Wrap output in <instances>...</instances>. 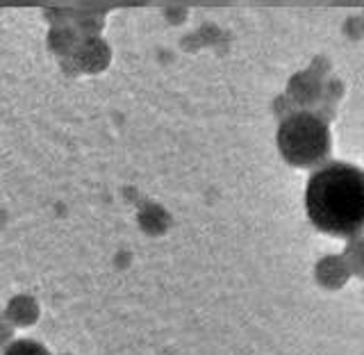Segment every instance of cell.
<instances>
[{
  "mask_svg": "<svg viewBox=\"0 0 364 355\" xmlns=\"http://www.w3.org/2000/svg\"><path fill=\"white\" fill-rule=\"evenodd\" d=\"M350 278L353 273L341 253H328L314 265V280L318 282V287L328 292H339L341 287H346Z\"/></svg>",
  "mask_w": 364,
  "mask_h": 355,
  "instance_id": "277c9868",
  "label": "cell"
},
{
  "mask_svg": "<svg viewBox=\"0 0 364 355\" xmlns=\"http://www.w3.org/2000/svg\"><path fill=\"white\" fill-rule=\"evenodd\" d=\"M39 317H41L39 301L30 294H16L9 299L3 319L14 328H30L39 322Z\"/></svg>",
  "mask_w": 364,
  "mask_h": 355,
  "instance_id": "5b68a950",
  "label": "cell"
},
{
  "mask_svg": "<svg viewBox=\"0 0 364 355\" xmlns=\"http://www.w3.org/2000/svg\"><path fill=\"white\" fill-rule=\"evenodd\" d=\"M109 60H112L109 46L102 37H96V39H82L75 55L68 57V60H62V64H71L73 71L80 73H100L109 64Z\"/></svg>",
  "mask_w": 364,
  "mask_h": 355,
  "instance_id": "3957f363",
  "label": "cell"
},
{
  "mask_svg": "<svg viewBox=\"0 0 364 355\" xmlns=\"http://www.w3.org/2000/svg\"><path fill=\"white\" fill-rule=\"evenodd\" d=\"M303 201L318 233L346 242L364 237V169L330 159L307 178Z\"/></svg>",
  "mask_w": 364,
  "mask_h": 355,
  "instance_id": "6da1fadb",
  "label": "cell"
},
{
  "mask_svg": "<svg viewBox=\"0 0 364 355\" xmlns=\"http://www.w3.org/2000/svg\"><path fill=\"white\" fill-rule=\"evenodd\" d=\"M11 333H14V326H11L9 322H5V319H3V346H5V349L11 344V341H14V339H11Z\"/></svg>",
  "mask_w": 364,
  "mask_h": 355,
  "instance_id": "30bf717a",
  "label": "cell"
},
{
  "mask_svg": "<svg viewBox=\"0 0 364 355\" xmlns=\"http://www.w3.org/2000/svg\"><path fill=\"white\" fill-rule=\"evenodd\" d=\"M64 355H68V353H64Z\"/></svg>",
  "mask_w": 364,
  "mask_h": 355,
  "instance_id": "8fae6325",
  "label": "cell"
},
{
  "mask_svg": "<svg viewBox=\"0 0 364 355\" xmlns=\"http://www.w3.org/2000/svg\"><path fill=\"white\" fill-rule=\"evenodd\" d=\"M287 94L296 105H301L303 110L310 112V105H314L318 96H321V83L316 80L314 71H303L289 83Z\"/></svg>",
  "mask_w": 364,
  "mask_h": 355,
  "instance_id": "8992f818",
  "label": "cell"
},
{
  "mask_svg": "<svg viewBox=\"0 0 364 355\" xmlns=\"http://www.w3.org/2000/svg\"><path fill=\"white\" fill-rule=\"evenodd\" d=\"M102 18L100 14L91 9H73V28L80 32L82 39H96L100 37V30H102Z\"/></svg>",
  "mask_w": 364,
  "mask_h": 355,
  "instance_id": "52a82bcc",
  "label": "cell"
},
{
  "mask_svg": "<svg viewBox=\"0 0 364 355\" xmlns=\"http://www.w3.org/2000/svg\"><path fill=\"white\" fill-rule=\"evenodd\" d=\"M276 146L282 159L294 169H321L333 155V132L316 112L296 110L282 119L276 132Z\"/></svg>",
  "mask_w": 364,
  "mask_h": 355,
  "instance_id": "7a4b0ae2",
  "label": "cell"
},
{
  "mask_svg": "<svg viewBox=\"0 0 364 355\" xmlns=\"http://www.w3.org/2000/svg\"><path fill=\"white\" fill-rule=\"evenodd\" d=\"M341 255H344L346 265L353 273V278H360L364 280V237H358V239H350L346 242L344 250H341Z\"/></svg>",
  "mask_w": 364,
  "mask_h": 355,
  "instance_id": "ba28073f",
  "label": "cell"
},
{
  "mask_svg": "<svg viewBox=\"0 0 364 355\" xmlns=\"http://www.w3.org/2000/svg\"><path fill=\"white\" fill-rule=\"evenodd\" d=\"M3 355H50V351L46 349L41 341L37 339H14L11 344L3 351Z\"/></svg>",
  "mask_w": 364,
  "mask_h": 355,
  "instance_id": "9c48e42d",
  "label": "cell"
}]
</instances>
